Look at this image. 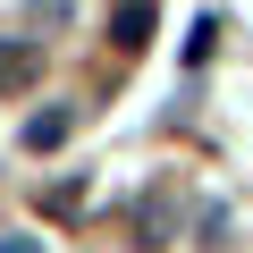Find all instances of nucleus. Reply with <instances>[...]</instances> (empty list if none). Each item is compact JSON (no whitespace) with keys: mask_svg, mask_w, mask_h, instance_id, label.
<instances>
[{"mask_svg":"<svg viewBox=\"0 0 253 253\" xmlns=\"http://www.w3.org/2000/svg\"><path fill=\"white\" fill-rule=\"evenodd\" d=\"M68 135H76V110H68V101H51V110L26 118V152H59Z\"/></svg>","mask_w":253,"mask_h":253,"instance_id":"nucleus-1","label":"nucleus"},{"mask_svg":"<svg viewBox=\"0 0 253 253\" xmlns=\"http://www.w3.org/2000/svg\"><path fill=\"white\" fill-rule=\"evenodd\" d=\"M42 84V42H0V93Z\"/></svg>","mask_w":253,"mask_h":253,"instance_id":"nucleus-2","label":"nucleus"},{"mask_svg":"<svg viewBox=\"0 0 253 253\" xmlns=\"http://www.w3.org/2000/svg\"><path fill=\"white\" fill-rule=\"evenodd\" d=\"M110 42H118V51H144V42H152V0H126V9L110 17Z\"/></svg>","mask_w":253,"mask_h":253,"instance_id":"nucleus-3","label":"nucleus"},{"mask_svg":"<svg viewBox=\"0 0 253 253\" xmlns=\"http://www.w3.org/2000/svg\"><path fill=\"white\" fill-rule=\"evenodd\" d=\"M0 253H42V245L34 236H0Z\"/></svg>","mask_w":253,"mask_h":253,"instance_id":"nucleus-4","label":"nucleus"}]
</instances>
